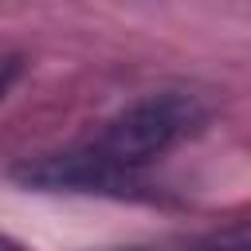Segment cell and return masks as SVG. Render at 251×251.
Returning a JSON list of instances; mask_svg holds the SVG:
<instances>
[{"mask_svg":"<svg viewBox=\"0 0 251 251\" xmlns=\"http://www.w3.org/2000/svg\"><path fill=\"white\" fill-rule=\"evenodd\" d=\"M208 110L196 94L188 90H149L141 98H133L129 106H122L110 122H102V129L82 141V149L90 157H98L102 165H110L122 176H133L137 169H145L149 161L165 157L173 145H180L184 137H192L204 126Z\"/></svg>","mask_w":251,"mask_h":251,"instance_id":"obj_1","label":"cell"},{"mask_svg":"<svg viewBox=\"0 0 251 251\" xmlns=\"http://www.w3.org/2000/svg\"><path fill=\"white\" fill-rule=\"evenodd\" d=\"M20 71H24V63H20L16 55H8V59H0V102H4V94L12 90V82L20 78Z\"/></svg>","mask_w":251,"mask_h":251,"instance_id":"obj_2","label":"cell"},{"mask_svg":"<svg viewBox=\"0 0 251 251\" xmlns=\"http://www.w3.org/2000/svg\"><path fill=\"white\" fill-rule=\"evenodd\" d=\"M0 251H20V247H16V243H12L8 235H0Z\"/></svg>","mask_w":251,"mask_h":251,"instance_id":"obj_3","label":"cell"}]
</instances>
